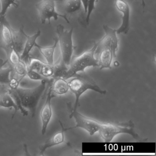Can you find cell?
I'll list each match as a JSON object with an SVG mask.
<instances>
[{
  "label": "cell",
  "instance_id": "cell-1",
  "mask_svg": "<svg viewBox=\"0 0 156 156\" xmlns=\"http://www.w3.org/2000/svg\"><path fill=\"white\" fill-rule=\"evenodd\" d=\"M69 89L75 95V102L73 110H77L79 100L82 95L88 90H92L101 94H105L106 91L101 89L94 80L87 74H76L68 83Z\"/></svg>",
  "mask_w": 156,
  "mask_h": 156
},
{
  "label": "cell",
  "instance_id": "cell-2",
  "mask_svg": "<svg viewBox=\"0 0 156 156\" xmlns=\"http://www.w3.org/2000/svg\"><path fill=\"white\" fill-rule=\"evenodd\" d=\"M97 43L94 42L93 47L77 56H73L68 70L64 79L67 80L74 77L78 72H84L87 67L99 66L98 59L95 57Z\"/></svg>",
  "mask_w": 156,
  "mask_h": 156
},
{
  "label": "cell",
  "instance_id": "cell-3",
  "mask_svg": "<svg viewBox=\"0 0 156 156\" xmlns=\"http://www.w3.org/2000/svg\"><path fill=\"white\" fill-rule=\"evenodd\" d=\"M98 132L105 142H111L116 136L120 134H129L136 140H140V137L135 131V125L131 120L124 123H101Z\"/></svg>",
  "mask_w": 156,
  "mask_h": 156
},
{
  "label": "cell",
  "instance_id": "cell-4",
  "mask_svg": "<svg viewBox=\"0 0 156 156\" xmlns=\"http://www.w3.org/2000/svg\"><path fill=\"white\" fill-rule=\"evenodd\" d=\"M47 80H42L38 86L32 88H24L18 87L15 90L20 98L22 105L30 111L33 118L34 117L39 101L46 88Z\"/></svg>",
  "mask_w": 156,
  "mask_h": 156
},
{
  "label": "cell",
  "instance_id": "cell-5",
  "mask_svg": "<svg viewBox=\"0 0 156 156\" xmlns=\"http://www.w3.org/2000/svg\"><path fill=\"white\" fill-rule=\"evenodd\" d=\"M73 28L70 30H67L61 24L57 25L56 28L57 39L61 50V60L68 67L70 65L75 48L73 41Z\"/></svg>",
  "mask_w": 156,
  "mask_h": 156
},
{
  "label": "cell",
  "instance_id": "cell-6",
  "mask_svg": "<svg viewBox=\"0 0 156 156\" xmlns=\"http://www.w3.org/2000/svg\"><path fill=\"white\" fill-rule=\"evenodd\" d=\"M67 108L70 112L69 118H73L75 120L76 126L66 128V130L74 128H81L89 133L90 136H93L98 132L100 128L101 122L83 115L76 110H73L71 103H67Z\"/></svg>",
  "mask_w": 156,
  "mask_h": 156
},
{
  "label": "cell",
  "instance_id": "cell-7",
  "mask_svg": "<svg viewBox=\"0 0 156 156\" xmlns=\"http://www.w3.org/2000/svg\"><path fill=\"white\" fill-rule=\"evenodd\" d=\"M56 1L57 0H42L35 5V8L42 24H44L46 21H48V23L50 24L52 18H53L55 20H57L59 17L63 18L67 23H70L66 15L60 14L56 11Z\"/></svg>",
  "mask_w": 156,
  "mask_h": 156
},
{
  "label": "cell",
  "instance_id": "cell-8",
  "mask_svg": "<svg viewBox=\"0 0 156 156\" xmlns=\"http://www.w3.org/2000/svg\"><path fill=\"white\" fill-rule=\"evenodd\" d=\"M105 32L104 37L98 42L96 51L98 52L103 49H110L116 56V52L118 49L119 40L116 29H112L106 25H103Z\"/></svg>",
  "mask_w": 156,
  "mask_h": 156
},
{
  "label": "cell",
  "instance_id": "cell-9",
  "mask_svg": "<svg viewBox=\"0 0 156 156\" xmlns=\"http://www.w3.org/2000/svg\"><path fill=\"white\" fill-rule=\"evenodd\" d=\"M118 10L122 14V23L120 27L116 29L117 34H126L129 30L130 24V8L127 2L124 0H114Z\"/></svg>",
  "mask_w": 156,
  "mask_h": 156
},
{
  "label": "cell",
  "instance_id": "cell-10",
  "mask_svg": "<svg viewBox=\"0 0 156 156\" xmlns=\"http://www.w3.org/2000/svg\"><path fill=\"white\" fill-rule=\"evenodd\" d=\"M51 83L50 85V88L47 93L45 103L41 110V118L42 123L41 133L42 135H45L48 125L52 116L51 101L52 98L54 97L55 96H54L52 94L53 92L52 90L51 86Z\"/></svg>",
  "mask_w": 156,
  "mask_h": 156
},
{
  "label": "cell",
  "instance_id": "cell-11",
  "mask_svg": "<svg viewBox=\"0 0 156 156\" xmlns=\"http://www.w3.org/2000/svg\"><path fill=\"white\" fill-rule=\"evenodd\" d=\"M41 33V30H39L33 35L31 36L28 35L23 51L20 56V60L24 62L27 66L29 65L30 60L31 56L30 54L34 47H35L36 40L40 37Z\"/></svg>",
  "mask_w": 156,
  "mask_h": 156
},
{
  "label": "cell",
  "instance_id": "cell-12",
  "mask_svg": "<svg viewBox=\"0 0 156 156\" xmlns=\"http://www.w3.org/2000/svg\"><path fill=\"white\" fill-rule=\"evenodd\" d=\"M62 127V130L55 133L51 138L45 141L44 144L40 147V155H44V153L46 150L54 146L62 144L64 141V133L66 131V128H65L61 121H59Z\"/></svg>",
  "mask_w": 156,
  "mask_h": 156
},
{
  "label": "cell",
  "instance_id": "cell-13",
  "mask_svg": "<svg viewBox=\"0 0 156 156\" xmlns=\"http://www.w3.org/2000/svg\"><path fill=\"white\" fill-rule=\"evenodd\" d=\"M27 37L28 35L24 32L23 26L21 27L19 30L13 32L12 48L20 56L23 51Z\"/></svg>",
  "mask_w": 156,
  "mask_h": 156
},
{
  "label": "cell",
  "instance_id": "cell-14",
  "mask_svg": "<svg viewBox=\"0 0 156 156\" xmlns=\"http://www.w3.org/2000/svg\"><path fill=\"white\" fill-rule=\"evenodd\" d=\"M99 52L98 61L100 70L105 68L111 69L112 60L113 58H115L116 56L114 55L110 49L108 48L102 49Z\"/></svg>",
  "mask_w": 156,
  "mask_h": 156
},
{
  "label": "cell",
  "instance_id": "cell-15",
  "mask_svg": "<svg viewBox=\"0 0 156 156\" xmlns=\"http://www.w3.org/2000/svg\"><path fill=\"white\" fill-rule=\"evenodd\" d=\"M54 43L51 46L48 47H42L36 43L35 47L38 48L42 55H43L45 61L46 63L50 65H53L54 64V55L55 51L58 43L57 38L54 39Z\"/></svg>",
  "mask_w": 156,
  "mask_h": 156
},
{
  "label": "cell",
  "instance_id": "cell-16",
  "mask_svg": "<svg viewBox=\"0 0 156 156\" xmlns=\"http://www.w3.org/2000/svg\"><path fill=\"white\" fill-rule=\"evenodd\" d=\"M54 79L51 85L52 92L59 95L66 94L69 89L68 83L66 80L62 77Z\"/></svg>",
  "mask_w": 156,
  "mask_h": 156
},
{
  "label": "cell",
  "instance_id": "cell-17",
  "mask_svg": "<svg viewBox=\"0 0 156 156\" xmlns=\"http://www.w3.org/2000/svg\"><path fill=\"white\" fill-rule=\"evenodd\" d=\"M8 62V61H3L0 59V85H8L10 82V75L14 72V68L12 66L8 68H3V66Z\"/></svg>",
  "mask_w": 156,
  "mask_h": 156
},
{
  "label": "cell",
  "instance_id": "cell-18",
  "mask_svg": "<svg viewBox=\"0 0 156 156\" xmlns=\"http://www.w3.org/2000/svg\"><path fill=\"white\" fill-rule=\"evenodd\" d=\"M0 107L6 108H14V113L12 115V118L14 117L18 110V107L14 100L8 92L0 95Z\"/></svg>",
  "mask_w": 156,
  "mask_h": 156
},
{
  "label": "cell",
  "instance_id": "cell-19",
  "mask_svg": "<svg viewBox=\"0 0 156 156\" xmlns=\"http://www.w3.org/2000/svg\"><path fill=\"white\" fill-rule=\"evenodd\" d=\"M81 0H66L65 2V11L68 14H72L79 11L82 6Z\"/></svg>",
  "mask_w": 156,
  "mask_h": 156
},
{
  "label": "cell",
  "instance_id": "cell-20",
  "mask_svg": "<svg viewBox=\"0 0 156 156\" xmlns=\"http://www.w3.org/2000/svg\"><path fill=\"white\" fill-rule=\"evenodd\" d=\"M53 69L54 73L52 78L54 79L59 77L64 78L68 70V67L61 60L57 64H54Z\"/></svg>",
  "mask_w": 156,
  "mask_h": 156
},
{
  "label": "cell",
  "instance_id": "cell-21",
  "mask_svg": "<svg viewBox=\"0 0 156 156\" xmlns=\"http://www.w3.org/2000/svg\"><path fill=\"white\" fill-rule=\"evenodd\" d=\"M8 92L14 100V102L18 107V110H20V111L21 113L24 116H28L29 112L28 110L25 109V108L22 105L20 98V96L16 90L10 88L9 89H8Z\"/></svg>",
  "mask_w": 156,
  "mask_h": 156
},
{
  "label": "cell",
  "instance_id": "cell-22",
  "mask_svg": "<svg viewBox=\"0 0 156 156\" xmlns=\"http://www.w3.org/2000/svg\"><path fill=\"white\" fill-rule=\"evenodd\" d=\"M1 5V10L0 11V14L5 16L7 11L11 6L15 8H18L20 6L19 0H0Z\"/></svg>",
  "mask_w": 156,
  "mask_h": 156
},
{
  "label": "cell",
  "instance_id": "cell-23",
  "mask_svg": "<svg viewBox=\"0 0 156 156\" xmlns=\"http://www.w3.org/2000/svg\"><path fill=\"white\" fill-rule=\"evenodd\" d=\"M13 68L15 70V73L22 78L26 76L27 73V65L22 60H20L16 65H15Z\"/></svg>",
  "mask_w": 156,
  "mask_h": 156
},
{
  "label": "cell",
  "instance_id": "cell-24",
  "mask_svg": "<svg viewBox=\"0 0 156 156\" xmlns=\"http://www.w3.org/2000/svg\"><path fill=\"white\" fill-rule=\"evenodd\" d=\"M53 65L44 63L39 73L45 78L52 77L54 73Z\"/></svg>",
  "mask_w": 156,
  "mask_h": 156
},
{
  "label": "cell",
  "instance_id": "cell-25",
  "mask_svg": "<svg viewBox=\"0 0 156 156\" xmlns=\"http://www.w3.org/2000/svg\"><path fill=\"white\" fill-rule=\"evenodd\" d=\"M7 56L8 62H9L12 66H14L20 60V55L13 49L7 55Z\"/></svg>",
  "mask_w": 156,
  "mask_h": 156
},
{
  "label": "cell",
  "instance_id": "cell-26",
  "mask_svg": "<svg viewBox=\"0 0 156 156\" xmlns=\"http://www.w3.org/2000/svg\"><path fill=\"white\" fill-rule=\"evenodd\" d=\"M26 76H27L30 79L34 81H41L42 80L47 79V78L44 77L40 73L34 70H27Z\"/></svg>",
  "mask_w": 156,
  "mask_h": 156
},
{
  "label": "cell",
  "instance_id": "cell-27",
  "mask_svg": "<svg viewBox=\"0 0 156 156\" xmlns=\"http://www.w3.org/2000/svg\"><path fill=\"white\" fill-rule=\"evenodd\" d=\"M97 0H88V6H87V12L86 13V23L87 24L89 23L90 20V17L93 10H94L95 5Z\"/></svg>",
  "mask_w": 156,
  "mask_h": 156
},
{
  "label": "cell",
  "instance_id": "cell-28",
  "mask_svg": "<svg viewBox=\"0 0 156 156\" xmlns=\"http://www.w3.org/2000/svg\"><path fill=\"white\" fill-rule=\"evenodd\" d=\"M20 79L19 80V79L15 78V77H11L10 82L9 84L10 88H11V89H16L18 87H19V84H20Z\"/></svg>",
  "mask_w": 156,
  "mask_h": 156
},
{
  "label": "cell",
  "instance_id": "cell-29",
  "mask_svg": "<svg viewBox=\"0 0 156 156\" xmlns=\"http://www.w3.org/2000/svg\"><path fill=\"white\" fill-rule=\"evenodd\" d=\"M3 24L5 25H10L9 23L7 20L6 16L0 14V24Z\"/></svg>",
  "mask_w": 156,
  "mask_h": 156
},
{
  "label": "cell",
  "instance_id": "cell-30",
  "mask_svg": "<svg viewBox=\"0 0 156 156\" xmlns=\"http://www.w3.org/2000/svg\"><path fill=\"white\" fill-rule=\"evenodd\" d=\"M82 4L84 9L85 12L86 14L87 12V6H88V0H81Z\"/></svg>",
  "mask_w": 156,
  "mask_h": 156
},
{
  "label": "cell",
  "instance_id": "cell-31",
  "mask_svg": "<svg viewBox=\"0 0 156 156\" xmlns=\"http://www.w3.org/2000/svg\"><path fill=\"white\" fill-rule=\"evenodd\" d=\"M141 4H142V7L143 8L146 6V3H145V1L144 0H141Z\"/></svg>",
  "mask_w": 156,
  "mask_h": 156
}]
</instances>
